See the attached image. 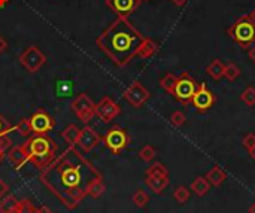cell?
I'll list each match as a JSON object with an SVG mask.
<instances>
[{"instance_id": "cell-32", "label": "cell", "mask_w": 255, "mask_h": 213, "mask_svg": "<svg viewBox=\"0 0 255 213\" xmlns=\"http://www.w3.org/2000/svg\"><path fill=\"white\" fill-rule=\"evenodd\" d=\"M34 206L30 200H18V209L17 213H34Z\"/></svg>"}, {"instance_id": "cell-24", "label": "cell", "mask_w": 255, "mask_h": 213, "mask_svg": "<svg viewBox=\"0 0 255 213\" xmlns=\"http://www.w3.org/2000/svg\"><path fill=\"white\" fill-rule=\"evenodd\" d=\"M176 81H178V76H176V75H173V73H166V75L160 79V87H161L166 93H169L170 95H173Z\"/></svg>"}, {"instance_id": "cell-35", "label": "cell", "mask_w": 255, "mask_h": 213, "mask_svg": "<svg viewBox=\"0 0 255 213\" xmlns=\"http://www.w3.org/2000/svg\"><path fill=\"white\" fill-rule=\"evenodd\" d=\"M11 131H14V127L0 115V136H3V134H9Z\"/></svg>"}, {"instance_id": "cell-27", "label": "cell", "mask_w": 255, "mask_h": 213, "mask_svg": "<svg viewBox=\"0 0 255 213\" xmlns=\"http://www.w3.org/2000/svg\"><path fill=\"white\" fill-rule=\"evenodd\" d=\"M145 174L147 176H169V170L164 164L161 163H154L151 164L147 171H145Z\"/></svg>"}, {"instance_id": "cell-38", "label": "cell", "mask_w": 255, "mask_h": 213, "mask_svg": "<svg viewBox=\"0 0 255 213\" xmlns=\"http://www.w3.org/2000/svg\"><path fill=\"white\" fill-rule=\"evenodd\" d=\"M6 48H8V42L5 41L3 36H0V54H3L6 51Z\"/></svg>"}, {"instance_id": "cell-10", "label": "cell", "mask_w": 255, "mask_h": 213, "mask_svg": "<svg viewBox=\"0 0 255 213\" xmlns=\"http://www.w3.org/2000/svg\"><path fill=\"white\" fill-rule=\"evenodd\" d=\"M215 101H216L215 94L206 87L204 82H200L199 87H197V91H196V94L191 100V104L194 106V109L199 114H204L215 104Z\"/></svg>"}, {"instance_id": "cell-45", "label": "cell", "mask_w": 255, "mask_h": 213, "mask_svg": "<svg viewBox=\"0 0 255 213\" xmlns=\"http://www.w3.org/2000/svg\"><path fill=\"white\" fill-rule=\"evenodd\" d=\"M5 155H6L5 152H2V151H0V164H2V161L5 160Z\"/></svg>"}, {"instance_id": "cell-44", "label": "cell", "mask_w": 255, "mask_h": 213, "mask_svg": "<svg viewBox=\"0 0 255 213\" xmlns=\"http://www.w3.org/2000/svg\"><path fill=\"white\" fill-rule=\"evenodd\" d=\"M249 213H255V203H252V204L249 206Z\"/></svg>"}, {"instance_id": "cell-37", "label": "cell", "mask_w": 255, "mask_h": 213, "mask_svg": "<svg viewBox=\"0 0 255 213\" xmlns=\"http://www.w3.org/2000/svg\"><path fill=\"white\" fill-rule=\"evenodd\" d=\"M8 185H6V182L2 179V177H0V198H3L6 194H8Z\"/></svg>"}, {"instance_id": "cell-33", "label": "cell", "mask_w": 255, "mask_h": 213, "mask_svg": "<svg viewBox=\"0 0 255 213\" xmlns=\"http://www.w3.org/2000/svg\"><path fill=\"white\" fill-rule=\"evenodd\" d=\"M185 122H187V118L180 111H176L170 115V124L175 125V127H182Z\"/></svg>"}, {"instance_id": "cell-16", "label": "cell", "mask_w": 255, "mask_h": 213, "mask_svg": "<svg viewBox=\"0 0 255 213\" xmlns=\"http://www.w3.org/2000/svg\"><path fill=\"white\" fill-rule=\"evenodd\" d=\"M8 160L9 163L15 167V170H20L21 167H24V164L28 161L27 160V155L23 149V146H14L9 152H8Z\"/></svg>"}, {"instance_id": "cell-15", "label": "cell", "mask_w": 255, "mask_h": 213, "mask_svg": "<svg viewBox=\"0 0 255 213\" xmlns=\"http://www.w3.org/2000/svg\"><path fill=\"white\" fill-rule=\"evenodd\" d=\"M145 184L148 185L153 192L161 194L169 187V176H147Z\"/></svg>"}, {"instance_id": "cell-11", "label": "cell", "mask_w": 255, "mask_h": 213, "mask_svg": "<svg viewBox=\"0 0 255 213\" xmlns=\"http://www.w3.org/2000/svg\"><path fill=\"white\" fill-rule=\"evenodd\" d=\"M123 97L126 98L127 103H130V104L133 106V108L139 109V108H142V106L150 100L151 93H150L147 88H145L139 81H134V82L124 91Z\"/></svg>"}, {"instance_id": "cell-4", "label": "cell", "mask_w": 255, "mask_h": 213, "mask_svg": "<svg viewBox=\"0 0 255 213\" xmlns=\"http://www.w3.org/2000/svg\"><path fill=\"white\" fill-rule=\"evenodd\" d=\"M227 33L239 47L249 48L255 42V23L248 15H243L229 27Z\"/></svg>"}, {"instance_id": "cell-34", "label": "cell", "mask_w": 255, "mask_h": 213, "mask_svg": "<svg viewBox=\"0 0 255 213\" xmlns=\"http://www.w3.org/2000/svg\"><path fill=\"white\" fill-rule=\"evenodd\" d=\"M242 143H243L245 149H248V151H251L252 148H255V134L254 133L246 134L243 137V140H242Z\"/></svg>"}, {"instance_id": "cell-41", "label": "cell", "mask_w": 255, "mask_h": 213, "mask_svg": "<svg viewBox=\"0 0 255 213\" xmlns=\"http://www.w3.org/2000/svg\"><path fill=\"white\" fill-rule=\"evenodd\" d=\"M248 57H249V60H251L252 63H255V47H252V48L249 49V52H248Z\"/></svg>"}, {"instance_id": "cell-2", "label": "cell", "mask_w": 255, "mask_h": 213, "mask_svg": "<svg viewBox=\"0 0 255 213\" xmlns=\"http://www.w3.org/2000/svg\"><path fill=\"white\" fill-rule=\"evenodd\" d=\"M145 36L128 21L127 17H118L97 38V47L117 66L128 64L139 52Z\"/></svg>"}, {"instance_id": "cell-40", "label": "cell", "mask_w": 255, "mask_h": 213, "mask_svg": "<svg viewBox=\"0 0 255 213\" xmlns=\"http://www.w3.org/2000/svg\"><path fill=\"white\" fill-rule=\"evenodd\" d=\"M34 213H52V212L47 206H39L38 209L34 210Z\"/></svg>"}, {"instance_id": "cell-43", "label": "cell", "mask_w": 255, "mask_h": 213, "mask_svg": "<svg viewBox=\"0 0 255 213\" xmlns=\"http://www.w3.org/2000/svg\"><path fill=\"white\" fill-rule=\"evenodd\" d=\"M248 17H249V18H251V20H252L254 23H255V8L252 9V12H251V14H249Z\"/></svg>"}, {"instance_id": "cell-39", "label": "cell", "mask_w": 255, "mask_h": 213, "mask_svg": "<svg viewBox=\"0 0 255 213\" xmlns=\"http://www.w3.org/2000/svg\"><path fill=\"white\" fill-rule=\"evenodd\" d=\"M170 2H172L175 6L180 8V6H185V5L188 3V0H170Z\"/></svg>"}, {"instance_id": "cell-36", "label": "cell", "mask_w": 255, "mask_h": 213, "mask_svg": "<svg viewBox=\"0 0 255 213\" xmlns=\"http://www.w3.org/2000/svg\"><path fill=\"white\" fill-rule=\"evenodd\" d=\"M12 145V142L9 139L8 134H3V136H0V151L2 152H6V149H9Z\"/></svg>"}, {"instance_id": "cell-22", "label": "cell", "mask_w": 255, "mask_h": 213, "mask_svg": "<svg viewBox=\"0 0 255 213\" xmlns=\"http://www.w3.org/2000/svg\"><path fill=\"white\" fill-rule=\"evenodd\" d=\"M18 200L14 195H5L0 198V213H17Z\"/></svg>"}, {"instance_id": "cell-19", "label": "cell", "mask_w": 255, "mask_h": 213, "mask_svg": "<svg viewBox=\"0 0 255 213\" xmlns=\"http://www.w3.org/2000/svg\"><path fill=\"white\" fill-rule=\"evenodd\" d=\"M79 133H81V128H78L75 124H70L67 125L63 133H61V137L66 140V143L69 146H76L78 143V139H79Z\"/></svg>"}, {"instance_id": "cell-46", "label": "cell", "mask_w": 255, "mask_h": 213, "mask_svg": "<svg viewBox=\"0 0 255 213\" xmlns=\"http://www.w3.org/2000/svg\"><path fill=\"white\" fill-rule=\"evenodd\" d=\"M8 2H9V0H0V8H3Z\"/></svg>"}, {"instance_id": "cell-5", "label": "cell", "mask_w": 255, "mask_h": 213, "mask_svg": "<svg viewBox=\"0 0 255 213\" xmlns=\"http://www.w3.org/2000/svg\"><path fill=\"white\" fill-rule=\"evenodd\" d=\"M197 87L199 84L190 76L188 72H184L178 76V81H176V85H175V91H173V97L182 103V104H190L196 91H197Z\"/></svg>"}, {"instance_id": "cell-6", "label": "cell", "mask_w": 255, "mask_h": 213, "mask_svg": "<svg viewBox=\"0 0 255 213\" xmlns=\"http://www.w3.org/2000/svg\"><path fill=\"white\" fill-rule=\"evenodd\" d=\"M102 140H103L104 146L112 154H120L123 149L127 148L128 142H130V136L124 128L112 127L111 130L106 131V134L102 137Z\"/></svg>"}, {"instance_id": "cell-28", "label": "cell", "mask_w": 255, "mask_h": 213, "mask_svg": "<svg viewBox=\"0 0 255 213\" xmlns=\"http://www.w3.org/2000/svg\"><path fill=\"white\" fill-rule=\"evenodd\" d=\"M133 203L137 206V207H140V209H143L145 206H147L148 203H150V195L145 192L143 189H137L134 194H133Z\"/></svg>"}, {"instance_id": "cell-9", "label": "cell", "mask_w": 255, "mask_h": 213, "mask_svg": "<svg viewBox=\"0 0 255 213\" xmlns=\"http://www.w3.org/2000/svg\"><path fill=\"white\" fill-rule=\"evenodd\" d=\"M94 112H96V115L99 117V119L102 122L107 124L121 114V106L118 103H115L111 97H103L96 104Z\"/></svg>"}, {"instance_id": "cell-21", "label": "cell", "mask_w": 255, "mask_h": 213, "mask_svg": "<svg viewBox=\"0 0 255 213\" xmlns=\"http://www.w3.org/2000/svg\"><path fill=\"white\" fill-rule=\"evenodd\" d=\"M157 51H158V44H157L155 41L150 39V38H145L143 44H142L140 48H139L137 55H139L140 58H150V57H153Z\"/></svg>"}, {"instance_id": "cell-18", "label": "cell", "mask_w": 255, "mask_h": 213, "mask_svg": "<svg viewBox=\"0 0 255 213\" xmlns=\"http://www.w3.org/2000/svg\"><path fill=\"white\" fill-rule=\"evenodd\" d=\"M191 191L197 197H204L210 191V184L204 176H197L194 177V181L191 182Z\"/></svg>"}, {"instance_id": "cell-23", "label": "cell", "mask_w": 255, "mask_h": 213, "mask_svg": "<svg viewBox=\"0 0 255 213\" xmlns=\"http://www.w3.org/2000/svg\"><path fill=\"white\" fill-rule=\"evenodd\" d=\"M104 184H103V181H102V177H97V179H94L90 185H88V188H87V195H90V197H93V198H99L103 192H104Z\"/></svg>"}, {"instance_id": "cell-20", "label": "cell", "mask_w": 255, "mask_h": 213, "mask_svg": "<svg viewBox=\"0 0 255 213\" xmlns=\"http://www.w3.org/2000/svg\"><path fill=\"white\" fill-rule=\"evenodd\" d=\"M224 66H226V64H224L221 60L215 58V60L206 67V73H207L212 79L220 81L221 78H224Z\"/></svg>"}, {"instance_id": "cell-29", "label": "cell", "mask_w": 255, "mask_h": 213, "mask_svg": "<svg viewBox=\"0 0 255 213\" xmlns=\"http://www.w3.org/2000/svg\"><path fill=\"white\" fill-rule=\"evenodd\" d=\"M240 100L249 106V108H252V106H255V88L254 87H248L243 90V93L240 94Z\"/></svg>"}, {"instance_id": "cell-13", "label": "cell", "mask_w": 255, "mask_h": 213, "mask_svg": "<svg viewBox=\"0 0 255 213\" xmlns=\"http://www.w3.org/2000/svg\"><path fill=\"white\" fill-rule=\"evenodd\" d=\"M142 3V0H106V6L118 17H128Z\"/></svg>"}, {"instance_id": "cell-31", "label": "cell", "mask_w": 255, "mask_h": 213, "mask_svg": "<svg viewBox=\"0 0 255 213\" xmlns=\"http://www.w3.org/2000/svg\"><path fill=\"white\" fill-rule=\"evenodd\" d=\"M154 157H155V149H154V146H151V145H145V146L139 151V158H140L142 161H145V163L153 161Z\"/></svg>"}, {"instance_id": "cell-25", "label": "cell", "mask_w": 255, "mask_h": 213, "mask_svg": "<svg viewBox=\"0 0 255 213\" xmlns=\"http://www.w3.org/2000/svg\"><path fill=\"white\" fill-rule=\"evenodd\" d=\"M240 76V69L236 63H227L224 66V78L230 82L236 81Z\"/></svg>"}, {"instance_id": "cell-12", "label": "cell", "mask_w": 255, "mask_h": 213, "mask_svg": "<svg viewBox=\"0 0 255 213\" xmlns=\"http://www.w3.org/2000/svg\"><path fill=\"white\" fill-rule=\"evenodd\" d=\"M30 125H31V131L33 134H38V136H45L48 134L54 125H55V121L54 118L45 112L44 109H39V111H36L31 118H30Z\"/></svg>"}, {"instance_id": "cell-14", "label": "cell", "mask_w": 255, "mask_h": 213, "mask_svg": "<svg viewBox=\"0 0 255 213\" xmlns=\"http://www.w3.org/2000/svg\"><path fill=\"white\" fill-rule=\"evenodd\" d=\"M100 136L88 125H85L84 128H81V133H79V139H78V146L84 151V152H90L93 151L100 142Z\"/></svg>"}, {"instance_id": "cell-1", "label": "cell", "mask_w": 255, "mask_h": 213, "mask_svg": "<svg viewBox=\"0 0 255 213\" xmlns=\"http://www.w3.org/2000/svg\"><path fill=\"white\" fill-rule=\"evenodd\" d=\"M39 177L67 209H76L87 197L88 185L102 174L75 146H69L48 167L41 170Z\"/></svg>"}, {"instance_id": "cell-8", "label": "cell", "mask_w": 255, "mask_h": 213, "mask_svg": "<svg viewBox=\"0 0 255 213\" xmlns=\"http://www.w3.org/2000/svg\"><path fill=\"white\" fill-rule=\"evenodd\" d=\"M45 61H47L45 54L38 47H34V45L28 47L20 55V63H21V66L27 70L28 73H36L45 64Z\"/></svg>"}, {"instance_id": "cell-3", "label": "cell", "mask_w": 255, "mask_h": 213, "mask_svg": "<svg viewBox=\"0 0 255 213\" xmlns=\"http://www.w3.org/2000/svg\"><path fill=\"white\" fill-rule=\"evenodd\" d=\"M21 146L27 155V160L33 163L39 170H44L45 167H48L55 158L57 143L47 134L45 136L34 134Z\"/></svg>"}, {"instance_id": "cell-30", "label": "cell", "mask_w": 255, "mask_h": 213, "mask_svg": "<svg viewBox=\"0 0 255 213\" xmlns=\"http://www.w3.org/2000/svg\"><path fill=\"white\" fill-rule=\"evenodd\" d=\"M14 131H17L20 136L23 137H28L33 131H31V125H30V119H21L15 127Z\"/></svg>"}, {"instance_id": "cell-26", "label": "cell", "mask_w": 255, "mask_h": 213, "mask_svg": "<svg viewBox=\"0 0 255 213\" xmlns=\"http://www.w3.org/2000/svg\"><path fill=\"white\" fill-rule=\"evenodd\" d=\"M190 197H191V191H190L185 185L178 187V188L175 189V192H173V198H175L179 204L187 203V201L190 200Z\"/></svg>"}, {"instance_id": "cell-7", "label": "cell", "mask_w": 255, "mask_h": 213, "mask_svg": "<svg viewBox=\"0 0 255 213\" xmlns=\"http://www.w3.org/2000/svg\"><path fill=\"white\" fill-rule=\"evenodd\" d=\"M70 108H72V111L76 114V117L79 118V121L84 122V124H88L93 119V117L96 115V112H94L96 103L85 93L76 95L74 98V101H72Z\"/></svg>"}, {"instance_id": "cell-47", "label": "cell", "mask_w": 255, "mask_h": 213, "mask_svg": "<svg viewBox=\"0 0 255 213\" xmlns=\"http://www.w3.org/2000/svg\"><path fill=\"white\" fill-rule=\"evenodd\" d=\"M142 2H150V0H142Z\"/></svg>"}, {"instance_id": "cell-17", "label": "cell", "mask_w": 255, "mask_h": 213, "mask_svg": "<svg viewBox=\"0 0 255 213\" xmlns=\"http://www.w3.org/2000/svg\"><path fill=\"white\" fill-rule=\"evenodd\" d=\"M204 177L209 181L210 185H213V187H221V185L226 182V179H227V173H226L220 166H213V167L206 173Z\"/></svg>"}, {"instance_id": "cell-42", "label": "cell", "mask_w": 255, "mask_h": 213, "mask_svg": "<svg viewBox=\"0 0 255 213\" xmlns=\"http://www.w3.org/2000/svg\"><path fill=\"white\" fill-rule=\"evenodd\" d=\"M248 152H249L251 158H252V160L255 161V148H252V149H251V151H248Z\"/></svg>"}]
</instances>
